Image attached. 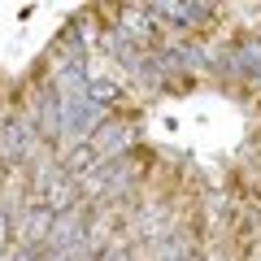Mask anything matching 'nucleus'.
I'll use <instances>...</instances> for the list:
<instances>
[{
  "label": "nucleus",
  "instance_id": "nucleus-1",
  "mask_svg": "<svg viewBox=\"0 0 261 261\" xmlns=\"http://www.w3.org/2000/svg\"><path fill=\"white\" fill-rule=\"evenodd\" d=\"M0 152L5 157H18V152H31V130L27 122H5V130H0Z\"/></svg>",
  "mask_w": 261,
  "mask_h": 261
},
{
  "label": "nucleus",
  "instance_id": "nucleus-2",
  "mask_svg": "<svg viewBox=\"0 0 261 261\" xmlns=\"http://www.w3.org/2000/svg\"><path fill=\"white\" fill-rule=\"evenodd\" d=\"M57 118H61L57 96H44V100H39V126H44V135H57Z\"/></svg>",
  "mask_w": 261,
  "mask_h": 261
},
{
  "label": "nucleus",
  "instance_id": "nucleus-3",
  "mask_svg": "<svg viewBox=\"0 0 261 261\" xmlns=\"http://www.w3.org/2000/svg\"><path fill=\"white\" fill-rule=\"evenodd\" d=\"M44 222H48V214H31V218H27V240H31V244L44 235Z\"/></svg>",
  "mask_w": 261,
  "mask_h": 261
},
{
  "label": "nucleus",
  "instance_id": "nucleus-4",
  "mask_svg": "<svg viewBox=\"0 0 261 261\" xmlns=\"http://www.w3.org/2000/svg\"><path fill=\"white\" fill-rule=\"evenodd\" d=\"M5 235H9V214L0 209V252H5Z\"/></svg>",
  "mask_w": 261,
  "mask_h": 261
},
{
  "label": "nucleus",
  "instance_id": "nucleus-5",
  "mask_svg": "<svg viewBox=\"0 0 261 261\" xmlns=\"http://www.w3.org/2000/svg\"><path fill=\"white\" fill-rule=\"evenodd\" d=\"M48 261H53V257H48Z\"/></svg>",
  "mask_w": 261,
  "mask_h": 261
}]
</instances>
